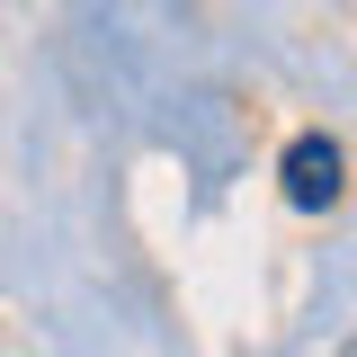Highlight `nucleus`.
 <instances>
[{"instance_id":"nucleus-1","label":"nucleus","mask_w":357,"mask_h":357,"mask_svg":"<svg viewBox=\"0 0 357 357\" xmlns=\"http://www.w3.org/2000/svg\"><path fill=\"white\" fill-rule=\"evenodd\" d=\"M340 197V143H321V134H304V143H286V206H331Z\"/></svg>"}]
</instances>
